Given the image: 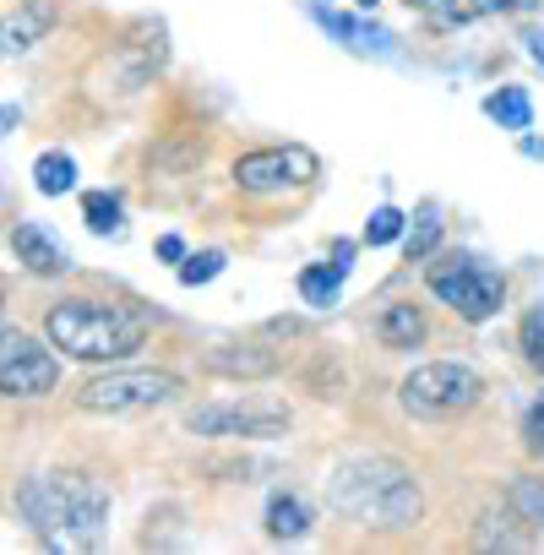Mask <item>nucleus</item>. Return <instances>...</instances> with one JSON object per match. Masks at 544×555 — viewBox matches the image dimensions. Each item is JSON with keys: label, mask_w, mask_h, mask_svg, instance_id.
I'll list each match as a JSON object with an SVG mask.
<instances>
[{"label": "nucleus", "mask_w": 544, "mask_h": 555, "mask_svg": "<svg viewBox=\"0 0 544 555\" xmlns=\"http://www.w3.org/2000/svg\"><path fill=\"white\" fill-rule=\"evenodd\" d=\"M414 7H441V0H414Z\"/></svg>", "instance_id": "nucleus-33"}, {"label": "nucleus", "mask_w": 544, "mask_h": 555, "mask_svg": "<svg viewBox=\"0 0 544 555\" xmlns=\"http://www.w3.org/2000/svg\"><path fill=\"white\" fill-rule=\"evenodd\" d=\"M522 7H533V0H479L484 17H490V12H522Z\"/></svg>", "instance_id": "nucleus-30"}, {"label": "nucleus", "mask_w": 544, "mask_h": 555, "mask_svg": "<svg viewBox=\"0 0 544 555\" xmlns=\"http://www.w3.org/2000/svg\"><path fill=\"white\" fill-rule=\"evenodd\" d=\"M50 349L39 338H28L23 327H7V338H0V387H7V398H44V392H55L61 365H55Z\"/></svg>", "instance_id": "nucleus-9"}, {"label": "nucleus", "mask_w": 544, "mask_h": 555, "mask_svg": "<svg viewBox=\"0 0 544 555\" xmlns=\"http://www.w3.org/2000/svg\"><path fill=\"white\" fill-rule=\"evenodd\" d=\"M164 61H169V44H164V28H153V34H137V39L109 44V50L88 66L82 88H88V99H99V104H126V99H137V93L164 72Z\"/></svg>", "instance_id": "nucleus-4"}, {"label": "nucleus", "mask_w": 544, "mask_h": 555, "mask_svg": "<svg viewBox=\"0 0 544 555\" xmlns=\"http://www.w3.org/2000/svg\"><path fill=\"white\" fill-rule=\"evenodd\" d=\"M376 338H381L387 349H414V344H425V317H419L409 300H398V306H387V311L376 317Z\"/></svg>", "instance_id": "nucleus-15"}, {"label": "nucleus", "mask_w": 544, "mask_h": 555, "mask_svg": "<svg viewBox=\"0 0 544 555\" xmlns=\"http://www.w3.org/2000/svg\"><path fill=\"white\" fill-rule=\"evenodd\" d=\"M511 517H517V512H511ZM511 517H479L474 539H479L484 550H528V533H517Z\"/></svg>", "instance_id": "nucleus-22"}, {"label": "nucleus", "mask_w": 544, "mask_h": 555, "mask_svg": "<svg viewBox=\"0 0 544 555\" xmlns=\"http://www.w3.org/2000/svg\"><path fill=\"white\" fill-rule=\"evenodd\" d=\"M191 436H218V441H267V436H284L295 425L284 398H218L185 414Z\"/></svg>", "instance_id": "nucleus-6"}, {"label": "nucleus", "mask_w": 544, "mask_h": 555, "mask_svg": "<svg viewBox=\"0 0 544 555\" xmlns=\"http://www.w3.org/2000/svg\"><path fill=\"white\" fill-rule=\"evenodd\" d=\"M522 44H528V55H533V66H544V34H539V28H533V34H528V39H522Z\"/></svg>", "instance_id": "nucleus-31"}, {"label": "nucleus", "mask_w": 544, "mask_h": 555, "mask_svg": "<svg viewBox=\"0 0 544 555\" xmlns=\"http://www.w3.org/2000/svg\"><path fill=\"white\" fill-rule=\"evenodd\" d=\"M398 398L414 420H452V414H468L484 398V376L463 360H430V365H414L403 376Z\"/></svg>", "instance_id": "nucleus-5"}, {"label": "nucleus", "mask_w": 544, "mask_h": 555, "mask_svg": "<svg viewBox=\"0 0 544 555\" xmlns=\"http://www.w3.org/2000/svg\"><path fill=\"white\" fill-rule=\"evenodd\" d=\"M180 392V376L169 371H109V376H93L77 387V409L88 414H142V409H158Z\"/></svg>", "instance_id": "nucleus-8"}, {"label": "nucleus", "mask_w": 544, "mask_h": 555, "mask_svg": "<svg viewBox=\"0 0 544 555\" xmlns=\"http://www.w3.org/2000/svg\"><path fill=\"white\" fill-rule=\"evenodd\" d=\"M82 218H88L93 234H120V229H126L120 196H115V191H88V196H82Z\"/></svg>", "instance_id": "nucleus-21"}, {"label": "nucleus", "mask_w": 544, "mask_h": 555, "mask_svg": "<svg viewBox=\"0 0 544 555\" xmlns=\"http://www.w3.org/2000/svg\"><path fill=\"white\" fill-rule=\"evenodd\" d=\"M398 234H403V212L398 207H376L365 218V245H392Z\"/></svg>", "instance_id": "nucleus-26"}, {"label": "nucleus", "mask_w": 544, "mask_h": 555, "mask_svg": "<svg viewBox=\"0 0 544 555\" xmlns=\"http://www.w3.org/2000/svg\"><path fill=\"white\" fill-rule=\"evenodd\" d=\"M279 354L272 349H256V344H218L202 354V371L207 376H229V382H261V376H279Z\"/></svg>", "instance_id": "nucleus-11"}, {"label": "nucleus", "mask_w": 544, "mask_h": 555, "mask_svg": "<svg viewBox=\"0 0 544 555\" xmlns=\"http://www.w3.org/2000/svg\"><path fill=\"white\" fill-rule=\"evenodd\" d=\"M425 284L441 306H452L463 322H490L506 300V284H501V272L468 261V256H452V261H436L425 272Z\"/></svg>", "instance_id": "nucleus-7"}, {"label": "nucleus", "mask_w": 544, "mask_h": 555, "mask_svg": "<svg viewBox=\"0 0 544 555\" xmlns=\"http://www.w3.org/2000/svg\"><path fill=\"white\" fill-rule=\"evenodd\" d=\"M327 506L365 528H414L425 512L419 479L387 452H354L327 474Z\"/></svg>", "instance_id": "nucleus-1"}, {"label": "nucleus", "mask_w": 544, "mask_h": 555, "mask_svg": "<svg viewBox=\"0 0 544 555\" xmlns=\"http://www.w3.org/2000/svg\"><path fill=\"white\" fill-rule=\"evenodd\" d=\"M50 28H55V7H50V0H23V12L7 17V55L34 50Z\"/></svg>", "instance_id": "nucleus-13"}, {"label": "nucleus", "mask_w": 544, "mask_h": 555, "mask_svg": "<svg viewBox=\"0 0 544 555\" xmlns=\"http://www.w3.org/2000/svg\"><path fill=\"white\" fill-rule=\"evenodd\" d=\"M522 153H528V158H544V142H539V137H522Z\"/></svg>", "instance_id": "nucleus-32"}, {"label": "nucleus", "mask_w": 544, "mask_h": 555, "mask_svg": "<svg viewBox=\"0 0 544 555\" xmlns=\"http://www.w3.org/2000/svg\"><path fill=\"white\" fill-rule=\"evenodd\" d=\"M223 261H229L223 250H196V256H185V261H180V284H185V289L212 284V278L223 272Z\"/></svg>", "instance_id": "nucleus-25"}, {"label": "nucleus", "mask_w": 544, "mask_h": 555, "mask_svg": "<svg viewBox=\"0 0 544 555\" xmlns=\"http://www.w3.org/2000/svg\"><path fill=\"white\" fill-rule=\"evenodd\" d=\"M316 23H322L327 34H338L344 44H354V50L392 55V34H381L376 23H360V17H344V12H327V7H316Z\"/></svg>", "instance_id": "nucleus-14"}, {"label": "nucleus", "mask_w": 544, "mask_h": 555, "mask_svg": "<svg viewBox=\"0 0 544 555\" xmlns=\"http://www.w3.org/2000/svg\"><path fill=\"white\" fill-rule=\"evenodd\" d=\"M436 240H441V212H436V207H425V212H419V223H414V229H409V240H403L409 261H425V256L436 250Z\"/></svg>", "instance_id": "nucleus-23"}, {"label": "nucleus", "mask_w": 544, "mask_h": 555, "mask_svg": "<svg viewBox=\"0 0 544 555\" xmlns=\"http://www.w3.org/2000/svg\"><path fill=\"white\" fill-rule=\"evenodd\" d=\"M229 180L250 196H267V191H284V185H311L316 180V153L311 147H256V153H239Z\"/></svg>", "instance_id": "nucleus-10"}, {"label": "nucleus", "mask_w": 544, "mask_h": 555, "mask_svg": "<svg viewBox=\"0 0 544 555\" xmlns=\"http://www.w3.org/2000/svg\"><path fill=\"white\" fill-rule=\"evenodd\" d=\"M338 284H344V267H338V261H333V267H306V272H300V295H306L311 311H327V306L338 300Z\"/></svg>", "instance_id": "nucleus-19"}, {"label": "nucleus", "mask_w": 544, "mask_h": 555, "mask_svg": "<svg viewBox=\"0 0 544 555\" xmlns=\"http://www.w3.org/2000/svg\"><path fill=\"white\" fill-rule=\"evenodd\" d=\"M300 333H306L300 317H272V322L261 327V338H300Z\"/></svg>", "instance_id": "nucleus-28"}, {"label": "nucleus", "mask_w": 544, "mask_h": 555, "mask_svg": "<svg viewBox=\"0 0 544 555\" xmlns=\"http://www.w3.org/2000/svg\"><path fill=\"white\" fill-rule=\"evenodd\" d=\"M158 256H164V261H185V240H180V234H164V240H158Z\"/></svg>", "instance_id": "nucleus-29"}, {"label": "nucleus", "mask_w": 544, "mask_h": 555, "mask_svg": "<svg viewBox=\"0 0 544 555\" xmlns=\"http://www.w3.org/2000/svg\"><path fill=\"white\" fill-rule=\"evenodd\" d=\"M12 250H17V261H23L28 272H39V278H55V272L72 267V256H66V250L55 245V234L39 229V223H17V229H12Z\"/></svg>", "instance_id": "nucleus-12"}, {"label": "nucleus", "mask_w": 544, "mask_h": 555, "mask_svg": "<svg viewBox=\"0 0 544 555\" xmlns=\"http://www.w3.org/2000/svg\"><path fill=\"white\" fill-rule=\"evenodd\" d=\"M311 528V506L300 495H272L267 501V533L272 539H300Z\"/></svg>", "instance_id": "nucleus-17"}, {"label": "nucleus", "mask_w": 544, "mask_h": 555, "mask_svg": "<svg viewBox=\"0 0 544 555\" xmlns=\"http://www.w3.org/2000/svg\"><path fill=\"white\" fill-rule=\"evenodd\" d=\"M517 349H522V360H528L533 371H544V306H533V311L522 317V327H517Z\"/></svg>", "instance_id": "nucleus-24"}, {"label": "nucleus", "mask_w": 544, "mask_h": 555, "mask_svg": "<svg viewBox=\"0 0 544 555\" xmlns=\"http://www.w3.org/2000/svg\"><path fill=\"white\" fill-rule=\"evenodd\" d=\"M484 115H490L495 126H506V131H528V126H533V99H528L522 88H495V93L484 99Z\"/></svg>", "instance_id": "nucleus-16"}, {"label": "nucleus", "mask_w": 544, "mask_h": 555, "mask_svg": "<svg viewBox=\"0 0 544 555\" xmlns=\"http://www.w3.org/2000/svg\"><path fill=\"white\" fill-rule=\"evenodd\" d=\"M44 333L72 360H131L147 344V322L115 300H61L50 306Z\"/></svg>", "instance_id": "nucleus-3"}, {"label": "nucleus", "mask_w": 544, "mask_h": 555, "mask_svg": "<svg viewBox=\"0 0 544 555\" xmlns=\"http://www.w3.org/2000/svg\"><path fill=\"white\" fill-rule=\"evenodd\" d=\"M34 185H39L44 196H66V191L77 185V158L61 153V147L39 153V164H34Z\"/></svg>", "instance_id": "nucleus-18"}, {"label": "nucleus", "mask_w": 544, "mask_h": 555, "mask_svg": "<svg viewBox=\"0 0 544 555\" xmlns=\"http://www.w3.org/2000/svg\"><path fill=\"white\" fill-rule=\"evenodd\" d=\"M17 506L50 550L99 544V533L109 522V490L88 474H34L17 490Z\"/></svg>", "instance_id": "nucleus-2"}, {"label": "nucleus", "mask_w": 544, "mask_h": 555, "mask_svg": "<svg viewBox=\"0 0 544 555\" xmlns=\"http://www.w3.org/2000/svg\"><path fill=\"white\" fill-rule=\"evenodd\" d=\"M522 441H528V452H539L544 457V392L528 403V420H522Z\"/></svg>", "instance_id": "nucleus-27"}, {"label": "nucleus", "mask_w": 544, "mask_h": 555, "mask_svg": "<svg viewBox=\"0 0 544 555\" xmlns=\"http://www.w3.org/2000/svg\"><path fill=\"white\" fill-rule=\"evenodd\" d=\"M360 7H365V12H371V7H376V0H360Z\"/></svg>", "instance_id": "nucleus-34"}, {"label": "nucleus", "mask_w": 544, "mask_h": 555, "mask_svg": "<svg viewBox=\"0 0 544 555\" xmlns=\"http://www.w3.org/2000/svg\"><path fill=\"white\" fill-rule=\"evenodd\" d=\"M511 512L528 528H544V479L539 474H517L511 479Z\"/></svg>", "instance_id": "nucleus-20"}]
</instances>
